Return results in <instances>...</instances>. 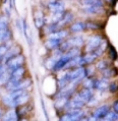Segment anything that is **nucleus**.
Instances as JSON below:
<instances>
[{"mask_svg": "<svg viewBox=\"0 0 118 121\" xmlns=\"http://www.w3.org/2000/svg\"><path fill=\"white\" fill-rule=\"evenodd\" d=\"M103 73H104V76L105 77H111L112 75H114V73H115V71H114L113 69H104L103 70Z\"/></svg>", "mask_w": 118, "mask_h": 121, "instance_id": "2f4dec72", "label": "nucleus"}, {"mask_svg": "<svg viewBox=\"0 0 118 121\" xmlns=\"http://www.w3.org/2000/svg\"><path fill=\"white\" fill-rule=\"evenodd\" d=\"M104 120H109V121H118V112H109L107 115L104 117Z\"/></svg>", "mask_w": 118, "mask_h": 121, "instance_id": "393cba45", "label": "nucleus"}, {"mask_svg": "<svg viewBox=\"0 0 118 121\" xmlns=\"http://www.w3.org/2000/svg\"><path fill=\"white\" fill-rule=\"evenodd\" d=\"M5 64H6L7 69H9V70H12V69L17 68V67H21L23 64V56L21 54L16 55L14 57H12V58H10L8 61H6Z\"/></svg>", "mask_w": 118, "mask_h": 121, "instance_id": "7ed1b4c3", "label": "nucleus"}, {"mask_svg": "<svg viewBox=\"0 0 118 121\" xmlns=\"http://www.w3.org/2000/svg\"><path fill=\"white\" fill-rule=\"evenodd\" d=\"M69 60H70V58L66 54L60 56V58L57 60L56 63H55V65H54L53 70H54V71H59V70H61L62 68H64V67L66 66V64L68 63Z\"/></svg>", "mask_w": 118, "mask_h": 121, "instance_id": "423d86ee", "label": "nucleus"}, {"mask_svg": "<svg viewBox=\"0 0 118 121\" xmlns=\"http://www.w3.org/2000/svg\"><path fill=\"white\" fill-rule=\"evenodd\" d=\"M10 76H11V70H5L4 72L0 75V86L2 85H6L8 82V80L10 79Z\"/></svg>", "mask_w": 118, "mask_h": 121, "instance_id": "a211bd4d", "label": "nucleus"}, {"mask_svg": "<svg viewBox=\"0 0 118 121\" xmlns=\"http://www.w3.org/2000/svg\"><path fill=\"white\" fill-rule=\"evenodd\" d=\"M10 46H11V42L10 41H7V42L3 43V44L0 46V56L1 57L4 56L6 54V52L10 49Z\"/></svg>", "mask_w": 118, "mask_h": 121, "instance_id": "5701e85b", "label": "nucleus"}, {"mask_svg": "<svg viewBox=\"0 0 118 121\" xmlns=\"http://www.w3.org/2000/svg\"><path fill=\"white\" fill-rule=\"evenodd\" d=\"M85 104H86L85 102H83L82 100L77 99L75 97V98L67 101L65 107L67 109H82L83 107L85 106Z\"/></svg>", "mask_w": 118, "mask_h": 121, "instance_id": "39448f33", "label": "nucleus"}, {"mask_svg": "<svg viewBox=\"0 0 118 121\" xmlns=\"http://www.w3.org/2000/svg\"><path fill=\"white\" fill-rule=\"evenodd\" d=\"M83 10L87 14H100L104 12L103 6H95V5H90V6H83Z\"/></svg>", "mask_w": 118, "mask_h": 121, "instance_id": "6e6552de", "label": "nucleus"}, {"mask_svg": "<svg viewBox=\"0 0 118 121\" xmlns=\"http://www.w3.org/2000/svg\"><path fill=\"white\" fill-rule=\"evenodd\" d=\"M71 47H80L83 45V40L82 37H72L69 40H67Z\"/></svg>", "mask_w": 118, "mask_h": 121, "instance_id": "f3484780", "label": "nucleus"}, {"mask_svg": "<svg viewBox=\"0 0 118 121\" xmlns=\"http://www.w3.org/2000/svg\"><path fill=\"white\" fill-rule=\"evenodd\" d=\"M35 25L37 28H42L43 25H44V18L42 17V16H38V17L35 18Z\"/></svg>", "mask_w": 118, "mask_h": 121, "instance_id": "c756f323", "label": "nucleus"}, {"mask_svg": "<svg viewBox=\"0 0 118 121\" xmlns=\"http://www.w3.org/2000/svg\"><path fill=\"white\" fill-rule=\"evenodd\" d=\"M49 9L54 13L64 11V5H63V3L60 2V1H53L49 4Z\"/></svg>", "mask_w": 118, "mask_h": 121, "instance_id": "1a4fd4ad", "label": "nucleus"}, {"mask_svg": "<svg viewBox=\"0 0 118 121\" xmlns=\"http://www.w3.org/2000/svg\"><path fill=\"white\" fill-rule=\"evenodd\" d=\"M108 89H109V90H110L112 93H114V92H116V91L118 90V86L116 85V83H111L110 86H109V88H108Z\"/></svg>", "mask_w": 118, "mask_h": 121, "instance_id": "72a5a7b5", "label": "nucleus"}, {"mask_svg": "<svg viewBox=\"0 0 118 121\" xmlns=\"http://www.w3.org/2000/svg\"><path fill=\"white\" fill-rule=\"evenodd\" d=\"M97 67L100 70H104V69H106L108 67V63H107V61H105V60H103V61H100L99 63H98Z\"/></svg>", "mask_w": 118, "mask_h": 121, "instance_id": "473e14b6", "label": "nucleus"}, {"mask_svg": "<svg viewBox=\"0 0 118 121\" xmlns=\"http://www.w3.org/2000/svg\"><path fill=\"white\" fill-rule=\"evenodd\" d=\"M86 26H87V30H97V29H99V26H98L97 23L93 22H86Z\"/></svg>", "mask_w": 118, "mask_h": 121, "instance_id": "7c9ffc66", "label": "nucleus"}, {"mask_svg": "<svg viewBox=\"0 0 118 121\" xmlns=\"http://www.w3.org/2000/svg\"><path fill=\"white\" fill-rule=\"evenodd\" d=\"M2 102L4 103V105L6 106H8V107H14V103H13V99H12V97L9 95H6L4 96L2 98Z\"/></svg>", "mask_w": 118, "mask_h": 121, "instance_id": "b1692460", "label": "nucleus"}, {"mask_svg": "<svg viewBox=\"0 0 118 121\" xmlns=\"http://www.w3.org/2000/svg\"><path fill=\"white\" fill-rule=\"evenodd\" d=\"M1 59H2V57H1V56H0V60H1Z\"/></svg>", "mask_w": 118, "mask_h": 121, "instance_id": "ea45409f", "label": "nucleus"}, {"mask_svg": "<svg viewBox=\"0 0 118 121\" xmlns=\"http://www.w3.org/2000/svg\"><path fill=\"white\" fill-rule=\"evenodd\" d=\"M3 120L5 121H8V120H11V121H15V120H18V115L15 111H8L7 113L3 116Z\"/></svg>", "mask_w": 118, "mask_h": 121, "instance_id": "412c9836", "label": "nucleus"}, {"mask_svg": "<svg viewBox=\"0 0 118 121\" xmlns=\"http://www.w3.org/2000/svg\"><path fill=\"white\" fill-rule=\"evenodd\" d=\"M109 113V107L107 105H103L100 106L93 114V119L94 120H98V119H104L107 114Z\"/></svg>", "mask_w": 118, "mask_h": 121, "instance_id": "20e7f679", "label": "nucleus"}, {"mask_svg": "<svg viewBox=\"0 0 118 121\" xmlns=\"http://www.w3.org/2000/svg\"><path fill=\"white\" fill-rule=\"evenodd\" d=\"M80 4L83 6H90V5L103 6V2L101 0H80Z\"/></svg>", "mask_w": 118, "mask_h": 121, "instance_id": "aec40b11", "label": "nucleus"}, {"mask_svg": "<svg viewBox=\"0 0 118 121\" xmlns=\"http://www.w3.org/2000/svg\"><path fill=\"white\" fill-rule=\"evenodd\" d=\"M59 50L61 52H66V51H68V50L71 48V45L69 44V42L68 41H66V42H62V43H60V45H59Z\"/></svg>", "mask_w": 118, "mask_h": 121, "instance_id": "bb28decb", "label": "nucleus"}, {"mask_svg": "<svg viewBox=\"0 0 118 121\" xmlns=\"http://www.w3.org/2000/svg\"><path fill=\"white\" fill-rule=\"evenodd\" d=\"M71 82V77H70V72H67L63 75L61 78H59L58 80V86L60 89L65 88L66 86H68L69 83Z\"/></svg>", "mask_w": 118, "mask_h": 121, "instance_id": "9b49d317", "label": "nucleus"}, {"mask_svg": "<svg viewBox=\"0 0 118 121\" xmlns=\"http://www.w3.org/2000/svg\"><path fill=\"white\" fill-rule=\"evenodd\" d=\"M87 29V26H86V22H76L74 23H72L71 26H70V31L72 33H79V32H83Z\"/></svg>", "mask_w": 118, "mask_h": 121, "instance_id": "f8f14e48", "label": "nucleus"}, {"mask_svg": "<svg viewBox=\"0 0 118 121\" xmlns=\"http://www.w3.org/2000/svg\"><path fill=\"white\" fill-rule=\"evenodd\" d=\"M106 1H108V2H111V1H113V0H106Z\"/></svg>", "mask_w": 118, "mask_h": 121, "instance_id": "58836bf2", "label": "nucleus"}, {"mask_svg": "<svg viewBox=\"0 0 118 121\" xmlns=\"http://www.w3.org/2000/svg\"><path fill=\"white\" fill-rule=\"evenodd\" d=\"M69 112H67L65 115H63L60 120L61 121H74V120H82L85 116L83 111L80 109H68Z\"/></svg>", "mask_w": 118, "mask_h": 121, "instance_id": "f257e3e1", "label": "nucleus"}, {"mask_svg": "<svg viewBox=\"0 0 118 121\" xmlns=\"http://www.w3.org/2000/svg\"><path fill=\"white\" fill-rule=\"evenodd\" d=\"M67 35H68V33L66 31H63V30H59V31H56V32H53L50 34L49 38L50 39H57V40H62L66 38Z\"/></svg>", "mask_w": 118, "mask_h": 121, "instance_id": "ddd939ff", "label": "nucleus"}, {"mask_svg": "<svg viewBox=\"0 0 118 121\" xmlns=\"http://www.w3.org/2000/svg\"><path fill=\"white\" fill-rule=\"evenodd\" d=\"M19 54V48L18 47H15V48H12V49H9L7 52H6V54L3 56V61L6 62L8 61L10 58H12V57H14L16 55Z\"/></svg>", "mask_w": 118, "mask_h": 121, "instance_id": "2eb2a0df", "label": "nucleus"}, {"mask_svg": "<svg viewBox=\"0 0 118 121\" xmlns=\"http://www.w3.org/2000/svg\"><path fill=\"white\" fill-rule=\"evenodd\" d=\"M102 42H103V39H102V36L100 35H95V36L90 37L87 42V48H86L87 52L94 51Z\"/></svg>", "mask_w": 118, "mask_h": 121, "instance_id": "f03ea898", "label": "nucleus"}, {"mask_svg": "<svg viewBox=\"0 0 118 121\" xmlns=\"http://www.w3.org/2000/svg\"><path fill=\"white\" fill-rule=\"evenodd\" d=\"M17 28L19 29V31H21V32L23 31V23L22 22L21 19H18V21H17Z\"/></svg>", "mask_w": 118, "mask_h": 121, "instance_id": "f704fd0d", "label": "nucleus"}, {"mask_svg": "<svg viewBox=\"0 0 118 121\" xmlns=\"http://www.w3.org/2000/svg\"><path fill=\"white\" fill-rule=\"evenodd\" d=\"M1 115H2V111H1V109H0V118H1Z\"/></svg>", "mask_w": 118, "mask_h": 121, "instance_id": "4c0bfd02", "label": "nucleus"}, {"mask_svg": "<svg viewBox=\"0 0 118 121\" xmlns=\"http://www.w3.org/2000/svg\"><path fill=\"white\" fill-rule=\"evenodd\" d=\"M113 109L115 112H118V101H115L113 104Z\"/></svg>", "mask_w": 118, "mask_h": 121, "instance_id": "c9c22d12", "label": "nucleus"}, {"mask_svg": "<svg viewBox=\"0 0 118 121\" xmlns=\"http://www.w3.org/2000/svg\"><path fill=\"white\" fill-rule=\"evenodd\" d=\"M94 86H95V79L92 78H87L83 82V86L87 89H94Z\"/></svg>", "mask_w": 118, "mask_h": 121, "instance_id": "cd10ccee", "label": "nucleus"}, {"mask_svg": "<svg viewBox=\"0 0 118 121\" xmlns=\"http://www.w3.org/2000/svg\"><path fill=\"white\" fill-rule=\"evenodd\" d=\"M7 26H8L7 19L5 17L0 18V31H1V30H4V29H7Z\"/></svg>", "mask_w": 118, "mask_h": 121, "instance_id": "c85d7f7f", "label": "nucleus"}, {"mask_svg": "<svg viewBox=\"0 0 118 121\" xmlns=\"http://www.w3.org/2000/svg\"><path fill=\"white\" fill-rule=\"evenodd\" d=\"M109 86H108V82L105 79H96L95 80V86H94V89L100 90V91H106Z\"/></svg>", "mask_w": 118, "mask_h": 121, "instance_id": "dca6fc26", "label": "nucleus"}, {"mask_svg": "<svg viewBox=\"0 0 118 121\" xmlns=\"http://www.w3.org/2000/svg\"><path fill=\"white\" fill-rule=\"evenodd\" d=\"M30 83H31V80L30 79L19 80V82L16 83V86H14V89H13L12 91H14V90H25L26 88H28V86H30Z\"/></svg>", "mask_w": 118, "mask_h": 121, "instance_id": "4be33fe9", "label": "nucleus"}, {"mask_svg": "<svg viewBox=\"0 0 118 121\" xmlns=\"http://www.w3.org/2000/svg\"><path fill=\"white\" fill-rule=\"evenodd\" d=\"M76 98L82 100L83 102L87 103V102H90V101L93 99V95H92V92H91L90 89L85 88V89H83L82 91H79V94L76 95Z\"/></svg>", "mask_w": 118, "mask_h": 121, "instance_id": "0eeeda50", "label": "nucleus"}, {"mask_svg": "<svg viewBox=\"0 0 118 121\" xmlns=\"http://www.w3.org/2000/svg\"><path fill=\"white\" fill-rule=\"evenodd\" d=\"M29 100V95L28 93H25L22 95L18 96L17 98H15L13 100V103H14V107H17V106H21V105H25V104L28 102Z\"/></svg>", "mask_w": 118, "mask_h": 121, "instance_id": "4468645a", "label": "nucleus"}, {"mask_svg": "<svg viewBox=\"0 0 118 121\" xmlns=\"http://www.w3.org/2000/svg\"><path fill=\"white\" fill-rule=\"evenodd\" d=\"M10 36H11V34L8 29L1 30V31H0V43H5V42L9 41Z\"/></svg>", "mask_w": 118, "mask_h": 121, "instance_id": "6ab92c4d", "label": "nucleus"}, {"mask_svg": "<svg viewBox=\"0 0 118 121\" xmlns=\"http://www.w3.org/2000/svg\"><path fill=\"white\" fill-rule=\"evenodd\" d=\"M60 43H61V40H57V39H48L45 42V46L47 49L49 50H55L59 47Z\"/></svg>", "mask_w": 118, "mask_h": 121, "instance_id": "9d476101", "label": "nucleus"}, {"mask_svg": "<svg viewBox=\"0 0 118 121\" xmlns=\"http://www.w3.org/2000/svg\"><path fill=\"white\" fill-rule=\"evenodd\" d=\"M83 61H85V63H87V64H90V63H92V62L95 61V59L97 58V57L90 52V53H87V55L83 56Z\"/></svg>", "mask_w": 118, "mask_h": 121, "instance_id": "a878e982", "label": "nucleus"}, {"mask_svg": "<svg viewBox=\"0 0 118 121\" xmlns=\"http://www.w3.org/2000/svg\"><path fill=\"white\" fill-rule=\"evenodd\" d=\"M4 71H5V66L3 64H0V75H1Z\"/></svg>", "mask_w": 118, "mask_h": 121, "instance_id": "e433bc0d", "label": "nucleus"}]
</instances>
